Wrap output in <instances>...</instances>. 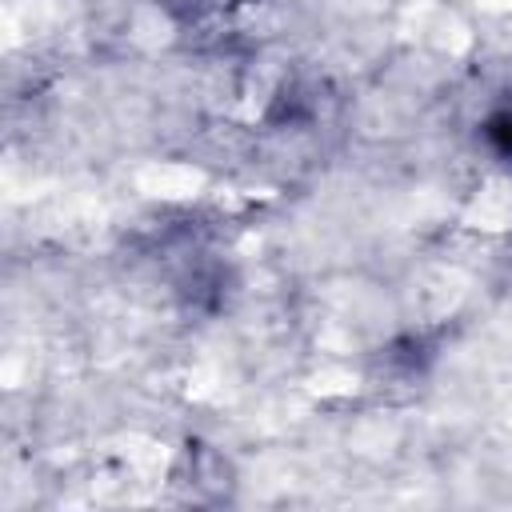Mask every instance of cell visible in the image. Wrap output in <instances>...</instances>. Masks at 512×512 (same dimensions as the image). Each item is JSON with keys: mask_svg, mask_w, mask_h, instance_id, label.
I'll list each match as a JSON object with an SVG mask.
<instances>
[{"mask_svg": "<svg viewBox=\"0 0 512 512\" xmlns=\"http://www.w3.org/2000/svg\"><path fill=\"white\" fill-rule=\"evenodd\" d=\"M488 132H492V140H496V144H500L504 152H512V112H504V116H496Z\"/></svg>", "mask_w": 512, "mask_h": 512, "instance_id": "1", "label": "cell"}]
</instances>
